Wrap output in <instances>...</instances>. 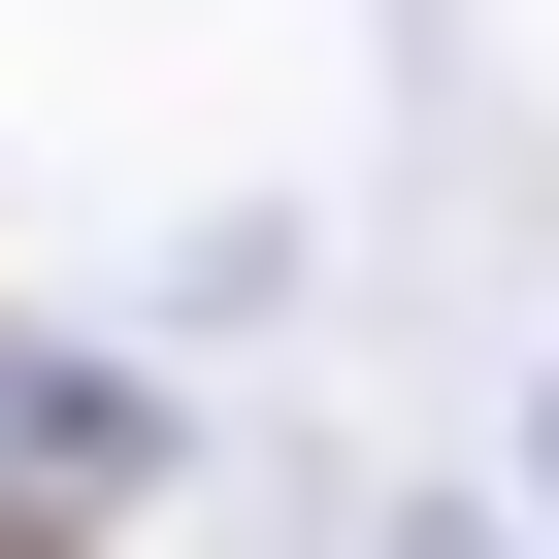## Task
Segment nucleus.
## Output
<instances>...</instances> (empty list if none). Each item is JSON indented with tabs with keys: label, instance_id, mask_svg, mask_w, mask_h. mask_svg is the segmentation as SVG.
I'll use <instances>...</instances> for the list:
<instances>
[{
	"label": "nucleus",
	"instance_id": "1",
	"mask_svg": "<svg viewBox=\"0 0 559 559\" xmlns=\"http://www.w3.org/2000/svg\"><path fill=\"white\" fill-rule=\"evenodd\" d=\"M0 559H34V526H0Z\"/></svg>",
	"mask_w": 559,
	"mask_h": 559
}]
</instances>
